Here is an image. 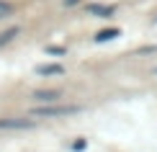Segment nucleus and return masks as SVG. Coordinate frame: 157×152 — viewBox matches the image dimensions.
Here are the masks:
<instances>
[{
    "mask_svg": "<svg viewBox=\"0 0 157 152\" xmlns=\"http://www.w3.org/2000/svg\"><path fill=\"white\" fill-rule=\"evenodd\" d=\"M88 13H93V16H98V18H111L116 13V5H103V3H90L88 8H85Z\"/></svg>",
    "mask_w": 157,
    "mask_h": 152,
    "instance_id": "obj_1",
    "label": "nucleus"
},
{
    "mask_svg": "<svg viewBox=\"0 0 157 152\" xmlns=\"http://www.w3.org/2000/svg\"><path fill=\"white\" fill-rule=\"evenodd\" d=\"M77 111H82L80 106H57V108H41L39 114H44V116H67V114H77Z\"/></svg>",
    "mask_w": 157,
    "mask_h": 152,
    "instance_id": "obj_2",
    "label": "nucleus"
},
{
    "mask_svg": "<svg viewBox=\"0 0 157 152\" xmlns=\"http://www.w3.org/2000/svg\"><path fill=\"white\" fill-rule=\"evenodd\" d=\"M121 36V29H103L95 34V44H106V41H113V39Z\"/></svg>",
    "mask_w": 157,
    "mask_h": 152,
    "instance_id": "obj_3",
    "label": "nucleus"
},
{
    "mask_svg": "<svg viewBox=\"0 0 157 152\" xmlns=\"http://www.w3.org/2000/svg\"><path fill=\"white\" fill-rule=\"evenodd\" d=\"M39 72H41V75H62V67L59 64H49V67H41Z\"/></svg>",
    "mask_w": 157,
    "mask_h": 152,
    "instance_id": "obj_4",
    "label": "nucleus"
},
{
    "mask_svg": "<svg viewBox=\"0 0 157 152\" xmlns=\"http://www.w3.org/2000/svg\"><path fill=\"white\" fill-rule=\"evenodd\" d=\"M82 150H88V139H77V142H72V152H82Z\"/></svg>",
    "mask_w": 157,
    "mask_h": 152,
    "instance_id": "obj_5",
    "label": "nucleus"
},
{
    "mask_svg": "<svg viewBox=\"0 0 157 152\" xmlns=\"http://www.w3.org/2000/svg\"><path fill=\"white\" fill-rule=\"evenodd\" d=\"M157 47H142V49H136V54H155Z\"/></svg>",
    "mask_w": 157,
    "mask_h": 152,
    "instance_id": "obj_6",
    "label": "nucleus"
},
{
    "mask_svg": "<svg viewBox=\"0 0 157 152\" xmlns=\"http://www.w3.org/2000/svg\"><path fill=\"white\" fill-rule=\"evenodd\" d=\"M59 93L57 90H49V93H39V98H44V101H52V98H57Z\"/></svg>",
    "mask_w": 157,
    "mask_h": 152,
    "instance_id": "obj_7",
    "label": "nucleus"
},
{
    "mask_svg": "<svg viewBox=\"0 0 157 152\" xmlns=\"http://www.w3.org/2000/svg\"><path fill=\"white\" fill-rule=\"evenodd\" d=\"M64 3H67V5H75V3H77V0H64Z\"/></svg>",
    "mask_w": 157,
    "mask_h": 152,
    "instance_id": "obj_8",
    "label": "nucleus"
},
{
    "mask_svg": "<svg viewBox=\"0 0 157 152\" xmlns=\"http://www.w3.org/2000/svg\"><path fill=\"white\" fill-rule=\"evenodd\" d=\"M155 75H157V67H155Z\"/></svg>",
    "mask_w": 157,
    "mask_h": 152,
    "instance_id": "obj_9",
    "label": "nucleus"
},
{
    "mask_svg": "<svg viewBox=\"0 0 157 152\" xmlns=\"http://www.w3.org/2000/svg\"><path fill=\"white\" fill-rule=\"evenodd\" d=\"M155 21H157V18H155Z\"/></svg>",
    "mask_w": 157,
    "mask_h": 152,
    "instance_id": "obj_10",
    "label": "nucleus"
}]
</instances>
